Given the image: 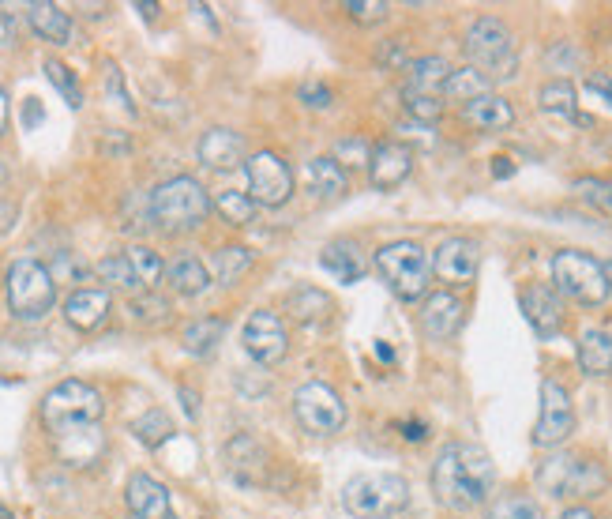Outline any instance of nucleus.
<instances>
[{
  "mask_svg": "<svg viewBox=\"0 0 612 519\" xmlns=\"http://www.w3.org/2000/svg\"><path fill=\"white\" fill-rule=\"evenodd\" d=\"M496 489V467L481 444L455 441L432 463V493L451 512H474Z\"/></svg>",
  "mask_w": 612,
  "mask_h": 519,
  "instance_id": "1",
  "label": "nucleus"
},
{
  "mask_svg": "<svg viewBox=\"0 0 612 519\" xmlns=\"http://www.w3.org/2000/svg\"><path fill=\"white\" fill-rule=\"evenodd\" d=\"M102 392L87 384V380H61L57 388H49V395L42 399V422L53 437H68L79 429H91L102 422Z\"/></svg>",
  "mask_w": 612,
  "mask_h": 519,
  "instance_id": "2",
  "label": "nucleus"
},
{
  "mask_svg": "<svg viewBox=\"0 0 612 519\" xmlns=\"http://www.w3.org/2000/svg\"><path fill=\"white\" fill-rule=\"evenodd\" d=\"M147 204H151L154 226H162L169 234H181V230H196L199 222L207 219L211 196L196 177H169L151 192Z\"/></svg>",
  "mask_w": 612,
  "mask_h": 519,
  "instance_id": "3",
  "label": "nucleus"
},
{
  "mask_svg": "<svg viewBox=\"0 0 612 519\" xmlns=\"http://www.w3.org/2000/svg\"><path fill=\"white\" fill-rule=\"evenodd\" d=\"M537 486L549 497L560 501H579V497H597L609 486V474L597 459L571 456V452H556V456L541 459L537 467Z\"/></svg>",
  "mask_w": 612,
  "mask_h": 519,
  "instance_id": "4",
  "label": "nucleus"
},
{
  "mask_svg": "<svg viewBox=\"0 0 612 519\" xmlns=\"http://www.w3.org/2000/svg\"><path fill=\"white\" fill-rule=\"evenodd\" d=\"M376 271L387 283V290L402 301L425 298L432 275V256L417 241H391L376 252Z\"/></svg>",
  "mask_w": 612,
  "mask_h": 519,
  "instance_id": "5",
  "label": "nucleus"
},
{
  "mask_svg": "<svg viewBox=\"0 0 612 519\" xmlns=\"http://www.w3.org/2000/svg\"><path fill=\"white\" fill-rule=\"evenodd\" d=\"M342 504L353 519H387L410 504V482L398 474H357L342 489Z\"/></svg>",
  "mask_w": 612,
  "mask_h": 519,
  "instance_id": "6",
  "label": "nucleus"
},
{
  "mask_svg": "<svg viewBox=\"0 0 612 519\" xmlns=\"http://www.w3.org/2000/svg\"><path fill=\"white\" fill-rule=\"evenodd\" d=\"M466 57H470V68H477L485 79H511L519 68L515 38L504 19L496 16L474 19V27L466 31Z\"/></svg>",
  "mask_w": 612,
  "mask_h": 519,
  "instance_id": "7",
  "label": "nucleus"
},
{
  "mask_svg": "<svg viewBox=\"0 0 612 519\" xmlns=\"http://www.w3.org/2000/svg\"><path fill=\"white\" fill-rule=\"evenodd\" d=\"M4 290H8V309L16 320H42V316L53 309L57 301V279L46 264H38L31 256L16 260L8 268V279H4Z\"/></svg>",
  "mask_w": 612,
  "mask_h": 519,
  "instance_id": "8",
  "label": "nucleus"
},
{
  "mask_svg": "<svg viewBox=\"0 0 612 519\" xmlns=\"http://www.w3.org/2000/svg\"><path fill=\"white\" fill-rule=\"evenodd\" d=\"M552 283L564 298L579 305H601L612 294L605 264H597L590 252L579 249H560L552 256Z\"/></svg>",
  "mask_w": 612,
  "mask_h": 519,
  "instance_id": "9",
  "label": "nucleus"
},
{
  "mask_svg": "<svg viewBox=\"0 0 612 519\" xmlns=\"http://www.w3.org/2000/svg\"><path fill=\"white\" fill-rule=\"evenodd\" d=\"M293 414L305 425V433L312 437H331L346 425V403L338 399V392L323 380H308L293 395Z\"/></svg>",
  "mask_w": 612,
  "mask_h": 519,
  "instance_id": "10",
  "label": "nucleus"
},
{
  "mask_svg": "<svg viewBox=\"0 0 612 519\" xmlns=\"http://www.w3.org/2000/svg\"><path fill=\"white\" fill-rule=\"evenodd\" d=\"M248 177V196L256 200V207H282L293 196V170L286 158H278L275 151H256L245 162Z\"/></svg>",
  "mask_w": 612,
  "mask_h": 519,
  "instance_id": "11",
  "label": "nucleus"
},
{
  "mask_svg": "<svg viewBox=\"0 0 612 519\" xmlns=\"http://www.w3.org/2000/svg\"><path fill=\"white\" fill-rule=\"evenodd\" d=\"M571 429H575V410H571L567 388L556 380H541V418L534 425V444L556 448L571 437Z\"/></svg>",
  "mask_w": 612,
  "mask_h": 519,
  "instance_id": "12",
  "label": "nucleus"
},
{
  "mask_svg": "<svg viewBox=\"0 0 612 519\" xmlns=\"http://www.w3.org/2000/svg\"><path fill=\"white\" fill-rule=\"evenodd\" d=\"M241 343H245V350L260 365H278L286 358V328L267 309H256V313L248 316L245 331H241Z\"/></svg>",
  "mask_w": 612,
  "mask_h": 519,
  "instance_id": "13",
  "label": "nucleus"
},
{
  "mask_svg": "<svg viewBox=\"0 0 612 519\" xmlns=\"http://www.w3.org/2000/svg\"><path fill=\"white\" fill-rule=\"evenodd\" d=\"M477 260H481V252L470 237H447L444 245L432 252V271L440 275V283L470 286L477 279Z\"/></svg>",
  "mask_w": 612,
  "mask_h": 519,
  "instance_id": "14",
  "label": "nucleus"
},
{
  "mask_svg": "<svg viewBox=\"0 0 612 519\" xmlns=\"http://www.w3.org/2000/svg\"><path fill=\"white\" fill-rule=\"evenodd\" d=\"M522 316L530 320V328L541 335V339H552V335H560V328H564V305H560V294L552 290V286H526L522 290Z\"/></svg>",
  "mask_w": 612,
  "mask_h": 519,
  "instance_id": "15",
  "label": "nucleus"
},
{
  "mask_svg": "<svg viewBox=\"0 0 612 519\" xmlns=\"http://www.w3.org/2000/svg\"><path fill=\"white\" fill-rule=\"evenodd\" d=\"M414 170V151L406 143L398 140H387L380 147H372V158H368V177L376 189H398L406 177Z\"/></svg>",
  "mask_w": 612,
  "mask_h": 519,
  "instance_id": "16",
  "label": "nucleus"
},
{
  "mask_svg": "<svg viewBox=\"0 0 612 519\" xmlns=\"http://www.w3.org/2000/svg\"><path fill=\"white\" fill-rule=\"evenodd\" d=\"M124 501L128 512L136 519H173V504H169V489L154 482L151 474H132L124 486Z\"/></svg>",
  "mask_w": 612,
  "mask_h": 519,
  "instance_id": "17",
  "label": "nucleus"
},
{
  "mask_svg": "<svg viewBox=\"0 0 612 519\" xmlns=\"http://www.w3.org/2000/svg\"><path fill=\"white\" fill-rule=\"evenodd\" d=\"M196 151H199V162L207 170H233L245 158V140L233 128H211V132H203Z\"/></svg>",
  "mask_w": 612,
  "mask_h": 519,
  "instance_id": "18",
  "label": "nucleus"
},
{
  "mask_svg": "<svg viewBox=\"0 0 612 519\" xmlns=\"http://www.w3.org/2000/svg\"><path fill=\"white\" fill-rule=\"evenodd\" d=\"M462 301L451 290H436L421 305V328L429 331L432 339H451L462 328Z\"/></svg>",
  "mask_w": 612,
  "mask_h": 519,
  "instance_id": "19",
  "label": "nucleus"
},
{
  "mask_svg": "<svg viewBox=\"0 0 612 519\" xmlns=\"http://www.w3.org/2000/svg\"><path fill=\"white\" fill-rule=\"evenodd\" d=\"M226 463H230V474L241 482V486H260L263 471H267V452L260 448L256 437H233L230 448H226Z\"/></svg>",
  "mask_w": 612,
  "mask_h": 519,
  "instance_id": "20",
  "label": "nucleus"
},
{
  "mask_svg": "<svg viewBox=\"0 0 612 519\" xmlns=\"http://www.w3.org/2000/svg\"><path fill=\"white\" fill-rule=\"evenodd\" d=\"M109 316V294L106 290H76L64 301V320L79 331H94Z\"/></svg>",
  "mask_w": 612,
  "mask_h": 519,
  "instance_id": "21",
  "label": "nucleus"
},
{
  "mask_svg": "<svg viewBox=\"0 0 612 519\" xmlns=\"http://www.w3.org/2000/svg\"><path fill=\"white\" fill-rule=\"evenodd\" d=\"M462 117H466L474 128H481V132H504V128H511V121H515V110H511L507 98L489 91V95L474 98L470 106H462Z\"/></svg>",
  "mask_w": 612,
  "mask_h": 519,
  "instance_id": "22",
  "label": "nucleus"
},
{
  "mask_svg": "<svg viewBox=\"0 0 612 519\" xmlns=\"http://www.w3.org/2000/svg\"><path fill=\"white\" fill-rule=\"evenodd\" d=\"M320 268L338 279V283H357L361 275H365V256L357 252V245L350 241H331V245H323L320 252Z\"/></svg>",
  "mask_w": 612,
  "mask_h": 519,
  "instance_id": "23",
  "label": "nucleus"
},
{
  "mask_svg": "<svg viewBox=\"0 0 612 519\" xmlns=\"http://www.w3.org/2000/svg\"><path fill=\"white\" fill-rule=\"evenodd\" d=\"M579 365L586 377H609L612 373V335L601 328H586L579 335Z\"/></svg>",
  "mask_w": 612,
  "mask_h": 519,
  "instance_id": "24",
  "label": "nucleus"
},
{
  "mask_svg": "<svg viewBox=\"0 0 612 519\" xmlns=\"http://www.w3.org/2000/svg\"><path fill=\"white\" fill-rule=\"evenodd\" d=\"M410 83H406V91H414V95H432L440 98V91L447 87V79H451V72L455 68H447L444 57H417L410 68Z\"/></svg>",
  "mask_w": 612,
  "mask_h": 519,
  "instance_id": "25",
  "label": "nucleus"
},
{
  "mask_svg": "<svg viewBox=\"0 0 612 519\" xmlns=\"http://www.w3.org/2000/svg\"><path fill=\"white\" fill-rule=\"evenodd\" d=\"M27 19H31V27L46 42H53V46H68L72 42V19H68V12L64 8H57V4H31L27 8Z\"/></svg>",
  "mask_w": 612,
  "mask_h": 519,
  "instance_id": "26",
  "label": "nucleus"
},
{
  "mask_svg": "<svg viewBox=\"0 0 612 519\" xmlns=\"http://www.w3.org/2000/svg\"><path fill=\"white\" fill-rule=\"evenodd\" d=\"M575 87L567 79H552L537 91V102L541 110L552 113V117H564V121H579V125H590V117H579V102H575Z\"/></svg>",
  "mask_w": 612,
  "mask_h": 519,
  "instance_id": "27",
  "label": "nucleus"
},
{
  "mask_svg": "<svg viewBox=\"0 0 612 519\" xmlns=\"http://www.w3.org/2000/svg\"><path fill=\"white\" fill-rule=\"evenodd\" d=\"M169 286L177 290V294H184V298H196V294H203L207 286H211V271L203 268V260H196V256H177L173 264H169Z\"/></svg>",
  "mask_w": 612,
  "mask_h": 519,
  "instance_id": "28",
  "label": "nucleus"
},
{
  "mask_svg": "<svg viewBox=\"0 0 612 519\" xmlns=\"http://www.w3.org/2000/svg\"><path fill=\"white\" fill-rule=\"evenodd\" d=\"M222 335H226V320H218V316H199V320H192V324L184 328V350H188L192 358H207V354L222 343Z\"/></svg>",
  "mask_w": 612,
  "mask_h": 519,
  "instance_id": "29",
  "label": "nucleus"
},
{
  "mask_svg": "<svg viewBox=\"0 0 612 519\" xmlns=\"http://www.w3.org/2000/svg\"><path fill=\"white\" fill-rule=\"evenodd\" d=\"M286 309L301 324H323L331 316V298L323 290H316V286H301V290H293L290 298H286Z\"/></svg>",
  "mask_w": 612,
  "mask_h": 519,
  "instance_id": "30",
  "label": "nucleus"
},
{
  "mask_svg": "<svg viewBox=\"0 0 612 519\" xmlns=\"http://www.w3.org/2000/svg\"><path fill=\"white\" fill-rule=\"evenodd\" d=\"M308 185L323 200H335V196L346 192V170L338 166L335 158H312L308 162Z\"/></svg>",
  "mask_w": 612,
  "mask_h": 519,
  "instance_id": "31",
  "label": "nucleus"
},
{
  "mask_svg": "<svg viewBox=\"0 0 612 519\" xmlns=\"http://www.w3.org/2000/svg\"><path fill=\"white\" fill-rule=\"evenodd\" d=\"M124 256H128V268H132V275H136L139 290H151V286L162 279V271H166L162 256H158L151 245H132V249L124 252Z\"/></svg>",
  "mask_w": 612,
  "mask_h": 519,
  "instance_id": "32",
  "label": "nucleus"
},
{
  "mask_svg": "<svg viewBox=\"0 0 612 519\" xmlns=\"http://www.w3.org/2000/svg\"><path fill=\"white\" fill-rule=\"evenodd\" d=\"M444 95L447 98H455V102H474V98H481V95H489V79L481 76L477 68H459V72H451V79H447V87H444Z\"/></svg>",
  "mask_w": 612,
  "mask_h": 519,
  "instance_id": "33",
  "label": "nucleus"
},
{
  "mask_svg": "<svg viewBox=\"0 0 612 519\" xmlns=\"http://www.w3.org/2000/svg\"><path fill=\"white\" fill-rule=\"evenodd\" d=\"M248 268H252V252L245 245H226L215 252V279L222 286H233Z\"/></svg>",
  "mask_w": 612,
  "mask_h": 519,
  "instance_id": "34",
  "label": "nucleus"
},
{
  "mask_svg": "<svg viewBox=\"0 0 612 519\" xmlns=\"http://www.w3.org/2000/svg\"><path fill=\"white\" fill-rule=\"evenodd\" d=\"M485 519H545V512H541V504H537L534 497H526V493H504V497L492 501Z\"/></svg>",
  "mask_w": 612,
  "mask_h": 519,
  "instance_id": "35",
  "label": "nucleus"
},
{
  "mask_svg": "<svg viewBox=\"0 0 612 519\" xmlns=\"http://www.w3.org/2000/svg\"><path fill=\"white\" fill-rule=\"evenodd\" d=\"M132 433H136L139 444H147V448H162V444L173 437V422H169L166 410H147L143 418H136Z\"/></svg>",
  "mask_w": 612,
  "mask_h": 519,
  "instance_id": "36",
  "label": "nucleus"
},
{
  "mask_svg": "<svg viewBox=\"0 0 612 519\" xmlns=\"http://www.w3.org/2000/svg\"><path fill=\"white\" fill-rule=\"evenodd\" d=\"M218 215H222V222H230V226H248V222L256 219V200L248 196V192H218Z\"/></svg>",
  "mask_w": 612,
  "mask_h": 519,
  "instance_id": "37",
  "label": "nucleus"
},
{
  "mask_svg": "<svg viewBox=\"0 0 612 519\" xmlns=\"http://www.w3.org/2000/svg\"><path fill=\"white\" fill-rule=\"evenodd\" d=\"M46 79L61 91V98L68 102V110H83V87H79V79L72 76V68L61 61H46Z\"/></svg>",
  "mask_w": 612,
  "mask_h": 519,
  "instance_id": "38",
  "label": "nucleus"
},
{
  "mask_svg": "<svg viewBox=\"0 0 612 519\" xmlns=\"http://www.w3.org/2000/svg\"><path fill=\"white\" fill-rule=\"evenodd\" d=\"M406 113L414 117V121H421V125H432L440 113H444V102L432 95H414V91H406Z\"/></svg>",
  "mask_w": 612,
  "mask_h": 519,
  "instance_id": "39",
  "label": "nucleus"
},
{
  "mask_svg": "<svg viewBox=\"0 0 612 519\" xmlns=\"http://www.w3.org/2000/svg\"><path fill=\"white\" fill-rule=\"evenodd\" d=\"M98 275L113 286H124V290L136 286V275H132V268H128V256H124V252L121 256H106V260L98 264Z\"/></svg>",
  "mask_w": 612,
  "mask_h": 519,
  "instance_id": "40",
  "label": "nucleus"
},
{
  "mask_svg": "<svg viewBox=\"0 0 612 519\" xmlns=\"http://www.w3.org/2000/svg\"><path fill=\"white\" fill-rule=\"evenodd\" d=\"M575 189H579L582 200H590L594 207H601V211H609V215H612V181L582 177V181H575Z\"/></svg>",
  "mask_w": 612,
  "mask_h": 519,
  "instance_id": "41",
  "label": "nucleus"
},
{
  "mask_svg": "<svg viewBox=\"0 0 612 519\" xmlns=\"http://www.w3.org/2000/svg\"><path fill=\"white\" fill-rule=\"evenodd\" d=\"M128 309H132V316H136L139 324H158V320H166V316H169V305L162 298H154V294L136 298Z\"/></svg>",
  "mask_w": 612,
  "mask_h": 519,
  "instance_id": "42",
  "label": "nucleus"
},
{
  "mask_svg": "<svg viewBox=\"0 0 612 519\" xmlns=\"http://www.w3.org/2000/svg\"><path fill=\"white\" fill-rule=\"evenodd\" d=\"M368 158H372V151H368L365 140H338L335 162L342 170H346V166H368Z\"/></svg>",
  "mask_w": 612,
  "mask_h": 519,
  "instance_id": "43",
  "label": "nucleus"
},
{
  "mask_svg": "<svg viewBox=\"0 0 612 519\" xmlns=\"http://www.w3.org/2000/svg\"><path fill=\"white\" fill-rule=\"evenodd\" d=\"M342 12L350 19H357V23H380L383 16H387V4H376V0H346L342 4Z\"/></svg>",
  "mask_w": 612,
  "mask_h": 519,
  "instance_id": "44",
  "label": "nucleus"
},
{
  "mask_svg": "<svg viewBox=\"0 0 612 519\" xmlns=\"http://www.w3.org/2000/svg\"><path fill=\"white\" fill-rule=\"evenodd\" d=\"M106 91H109L113 98H117V102H121V106H124L128 113H136L132 98L124 95V79H121V68H117V64H106Z\"/></svg>",
  "mask_w": 612,
  "mask_h": 519,
  "instance_id": "45",
  "label": "nucleus"
},
{
  "mask_svg": "<svg viewBox=\"0 0 612 519\" xmlns=\"http://www.w3.org/2000/svg\"><path fill=\"white\" fill-rule=\"evenodd\" d=\"M301 102H305L308 110H327V106H331V87H323V83H305V87H301Z\"/></svg>",
  "mask_w": 612,
  "mask_h": 519,
  "instance_id": "46",
  "label": "nucleus"
},
{
  "mask_svg": "<svg viewBox=\"0 0 612 519\" xmlns=\"http://www.w3.org/2000/svg\"><path fill=\"white\" fill-rule=\"evenodd\" d=\"M586 91H590V95H597V98H601V102H605V106L612 110V76L590 72V76H586Z\"/></svg>",
  "mask_w": 612,
  "mask_h": 519,
  "instance_id": "47",
  "label": "nucleus"
},
{
  "mask_svg": "<svg viewBox=\"0 0 612 519\" xmlns=\"http://www.w3.org/2000/svg\"><path fill=\"white\" fill-rule=\"evenodd\" d=\"M380 64H387V68H398V64H406V68H410V57H406V49L398 46V42H387V49H383L380 53Z\"/></svg>",
  "mask_w": 612,
  "mask_h": 519,
  "instance_id": "48",
  "label": "nucleus"
},
{
  "mask_svg": "<svg viewBox=\"0 0 612 519\" xmlns=\"http://www.w3.org/2000/svg\"><path fill=\"white\" fill-rule=\"evenodd\" d=\"M38 121H42V102H38V98H27V102H23V125L34 128Z\"/></svg>",
  "mask_w": 612,
  "mask_h": 519,
  "instance_id": "49",
  "label": "nucleus"
},
{
  "mask_svg": "<svg viewBox=\"0 0 612 519\" xmlns=\"http://www.w3.org/2000/svg\"><path fill=\"white\" fill-rule=\"evenodd\" d=\"M402 437H406V441H425V437H429V425H425V422H402Z\"/></svg>",
  "mask_w": 612,
  "mask_h": 519,
  "instance_id": "50",
  "label": "nucleus"
},
{
  "mask_svg": "<svg viewBox=\"0 0 612 519\" xmlns=\"http://www.w3.org/2000/svg\"><path fill=\"white\" fill-rule=\"evenodd\" d=\"M511 173H515V162H511V158H492V177H496V181H507Z\"/></svg>",
  "mask_w": 612,
  "mask_h": 519,
  "instance_id": "51",
  "label": "nucleus"
},
{
  "mask_svg": "<svg viewBox=\"0 0 612 519\" xmlns=\"http://www.w3.org/2000/svg\"><path fill=\"white\" fill-rule=\"evenodd\" d=\"M181 403H184V410H188V418H196V414H199V395L188 392V388H181Z\"/></svg>",
  "mask_w": 612,
  "mask_h": 519,
  "instance_id": "52",
  "label": "nucleus"
},
{
  "mask_svg": "<svg viewBox=\"0 0 612 519\" xmlns=\"http://www.w3.org/2000/svg\"><path fill=\"white\" fill-rule=\"evenodd\" d=\"M560 519H594V512H590V508H582V504H575V508H567Z\"/></svg>",
  "mask_w": 612,
  "mask_h": 519,
  "instance_id": "53",
  "label": "nucleus"
},
{
  "mask_svg": "<svg viewBox=\"0 0 612 519\" xmlns=\"http://www.w3.org/2000/svg\"><path fill=\"white\" fill-rule=\"evenodd\" d=\"M8 128V95H4V87H0V132Z\"/></svg>",
  "mask_w": 612,
  "mask_h": 519,
  "instance_id": "54",
  "label": "nucleus"
},
{
  "mask_svg": "<svg viewBox=\"0 0 612 519\" xmlns=\"http://www.w3.org/2000/svg\"><path fill=\"white\" fill-rule=\"evenodd\" d=\"M376 358H380V362H395V350L387 343H376Z\"/></svg>",
  "mask_w": 612,
  "mask_h": 519,
  "instance_id": "55",
  "label": "nucleus"
},
{
  "mask_svg": "<svg viewBox=\"0 0 612 519\" xmlns=\"http://www.w3.org/2000/svg\"><path fill=\"white\" fill-rule=\"evenodd\" d=\"M136 12H143V19H154V16H158V4L143 0V4H136Z\"/></svg>",
  "mask_w": 612,
  "mask_h": 519,
  "instance_id": "56",
  "label": "nucleus"
},
{
  "mask_svg": "<svg viewBox=\"0 0 612 519\" xmlns=\"http://www.w3.org/2000/svg\"><path fill=\"white\" fill-rule=\"evenodd\" d=\"M0 519H16V516H12V512H8V508H4V504H0Z\"/></svg>",
  "mask_w": 612,
  "mask_h": 519,
  "instance_id": "57",
  "label": "nucleus"
},
{
  "mask_svg": "<svg viewBox=\"0 0 612 519\" xmlns=\"http://www.w3.org/2000/svg\"><path fill=\"white\" fill-rule=\"evenodd\" d=\"M605 275H609V286H612V260L605 264Z\"/></svg>",
  "mask_w": 612,
  "mask_h": 519,
  "instance_id": "58",
  "label": "nucleus"
},
{
  "mask_svg": "<svg viewBox=\"0 0 612 519\" xmlns=\"http://www.w3.org/2000/svg\"><path fill=\"white\" fill-rule=\"evenodd\" d=\"M8 384H12V380H0V388H8Z\"/></svg>",
  "mask_w": 612,
  "mask_h": 519,
  "instance_id": "59",
  "label": "nucleus"
},
{
  "mask_svg": "<svg viewBox=\"0 0 612 519\" xmlns=\"http://www.w3.org/2000/svg\"><path fill=\"white\" fill-rule=\"evenodd\" d=\"M132 519H136V516H132Z\"/></svg>",
  "mask_w": 612,
  "mask_h": 519,
  "instance_id": "60",
  "label": "nucleus"
}]
</instances>
